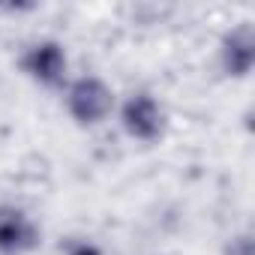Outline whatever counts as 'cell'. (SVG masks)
Instances as JSON below:
<instances>
[{
  "instance_id": "2",
  "label": "cell",
  "mask_w": 255,
  "mask_h": 255,
  "mask_svg": "<svg viewBox=\"0 0 255 255\" xmlns=\"http://www.w3.org/2000/svg\"><path fill=\"white\" fill-rule=\"evenodd\" d=\"M117 117H120V126L123 132L129 135L132 141H141V144H156L165 138V129H168V114L162 108V102L147 93V90H135L129 93L120 105H117Z\"/></svg>"
},
{
  "instance_id": "4",
  "label": "cell",
  "mask_w": 255,
  "mask_h": 255,
  "mask_svg": "<svg viewBox=\"0 0 255 255\" xmlns=\"http://www.w3.org/2000/svg\"><path fill=\"white\" fill-rule=\"evenodd\" d=\"M255 66V27L252 21H240L219 39V69L228 78H249Z\"/></svg>"
},
{
  "instance_id": "7",
  "label": "cell",
  "mask_w": 255,
  "mask_h": 255,
  "mask_svg": "<svg viewBox=\"0 0 255 255\" xmlns=\"http://www.w3.org/2000/svg\"><path fill=\"white\" fill-rule=\"evenodd\" d=\"M63 255H102V249H99L93 240H84V237H72V240L63 246Z\"/></svg>"
},
{
  "instance_id": "6",
  "label": "cell",
  "mask_w": 255,
  "mask_h": 255,
  "mask_svg": "<svg viewBox=\"0 0 255 255\" xmlns=\"http://www.w3.org/2000/svg\"><path fill=\"white\" fill-rule=\"evenodd\" d=\"M222 255H255V246H252V234H234L228 243H225V249H222Z\"/></svg>"
},
{
  "instance_id": "5",
  "label": "cell",
  "mask_w": 255,
  "mask_h": 255,
  "mask_svg": "<svg viewBox=\"0 0 255 255\" xmlns=\"http://www.w3.org/2000/svg\"><path fill=\"white\" fill-rule=\"evenodd\" d=\"M42 228L21 207H0V255H27L39 249Z\"/></svg>"
},
{
  "instance_id": "1",
  "label": "cell",
  "mask_w": 255,
  "mask_h": 255,
  "mask_svg": "<svg viewBox=\"0 0 255 255\" xmlns=\"http://www.w3.org/2000/svg\"><path fill=\"white\" fill-rule=\"evenodd\" d=\"M63 105L78 126L93 129L117 111V96L111 84L102 81L99 75H78V78H69V84L63 87Z\"/></svg>"
},
{
  "instance_id": "3",
  "label": "cell",
  "mask_w": 255,
  "mask_h": 255,
  "mask_svg": "<svg viewBox=\"0 0 255 255\" xmlns=\"http://www.w3.org/2000/svg\"><path fill=\"white\" fill-rule=\"evenodd\" d=\"M18 66L33 84L45 90H63L69 84V57L57 39H39L27 45Z\"/></svg>"
}]
</instances>
